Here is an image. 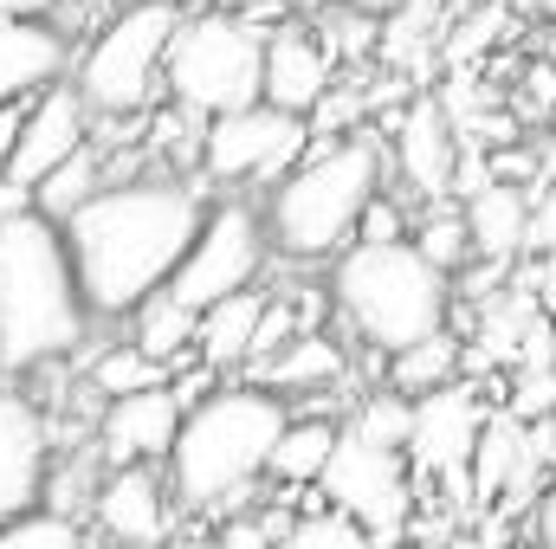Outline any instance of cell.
I'll return each mask as SVG.
<instances>
[{
    "label": "cell",
    "instance_id": "obj_4",
    "mask_svg": "<svg viewBox=\"0 0 556 549\" xmlns=\"http://www.w3.org/2000/svg\"><path fill=\"white\" fill-rule=\"evenodd\" d=\"M382 201V149L376 137H343L304 155L266 201V233L285 259H343L363 233V214Z\"/></svg>",
    "mask_w": 556,
    "mask_h": 549
},
{
    "label": "cell",
    "instance_id": "obj_41",
    "mask_svg": "<svg viewBox=\"0 0 556 549\" xmlns=\"http://www.w3.org/2000/svg\"><path fill=\"white\" fill-rule=\"evenodd\" d=\"M376 549H420V544H408V537H402V544H376Z\"/></svg>",
    "mask_w": 556,
    "mask_h": 549
},
{
    "label": "cell",
    "instance_id": "obj_30",
    "mask_svg": "<svg viewBox=\"0 0 556 549\" xmlns=\"http://www.w3.org/2000/svg\"><path fill=\"white\" fill-rule=\"evenodd\" d=\"M0 549H85V531L72 518H52V511H33L20 524L0 531Z\"/></svg>",
    "mask_w": 556,
    "mask_h": 549
},
{
    "label": "cell",
    "instance_id": "obj_8",
    "mask_svg": "<svg viewBox=\"0 0 556 549\" xmlns=\"http://www.w3.org/2000/svg\"><path fill=\"white\" fill-rule=\"evenodd\" d=\"M266 253H273V233H266V214L247 207V201H220L188 253V266L175 272L168 297L188 304L194 317H207L214 304L253 291V278L266 272Z\"/></svg>",
    "mask_w": 556,
    "mask_h": 549
},
{
    "label": "cell",
    "instance_id": "obj_2",
    "mask_svg": "<svg viewBox=\"0 0 556 549\" xmlns=\"http://www.w3.org/2000/svg\"><path fill=\"white\" fill-rule=\"evenodd\" d=\"M91 304L78 291L65 227L46 214H20L0 227V375H33L65 362L85 343Z\"/></svg>",
    "mask_w": 556,
    "mask_h": 549
},
{
    "label": "cell",
    "instance_id": "obj_12",
    "mask_svg": "<svg viewBox=\"0 0 556 549\" xmlns=\"http://www.w3.org/2000/svg\"><path fill=\"white\" fill-rule=\"evenodd\" d=\"M52 485V433L26 395H0V531L33 518Z\"/></svg>",
    "mask_w": 556,
    "mask_h": 549
},
{
    "label": "cell",
    "instance_id": "obj_20",
    "mask_svg": "<svg viewBox=\"0 0 556 549\" xmlns=\"http://www.w3.org/2000/svg\"><path fill=\"white\" fill-rule=\"evenodd\" d=\"M266 310H273V297H266V291H240V297L214 304V310L201 317L194 362H201V369H214V375L247 369V362H253V349H260V323H266Z\"/></svg>",
    "mask_w": 556,
    "mask_h": 549
},
{
    "label": "cell",
    "instance_id": "obj_25",
    "mask_svg": "<svg viewBox=\"0 0 556 549\" xmlns=\"http://www.w3.org/2000/svg\"><path fill=\"white\" fill-rule=\"evenodd\" d=\"M130 343H137L142 356H155L162 369H175L181 356H194V343H201V317L162 291V297H149V304L137 310V336H130Z\"/></svg>",
    "mask_w": 556,
    "mask_h": 549
},
{
    "label": "cell",
    "instance_id": "obj_42",
    "mask_svg": "<svg viewBox=\"0 0 556 549\" xmlns=\"http://www.w3.org/2000/svg\"><path fill=\"white\" fill-rule=\"evenodd\" d=\"M551 343H556V310H551Z\"/></svg>",
    "mask_w": 556,
    "mask_h": 549
},
{
    "label": "cell",
    "instance_id": "obj_29",
    "mask_svg": "<svg viewBox=\"0 0 556 549\" xmlns=\"http://www.w3.org/2000/svg\"><path fill=\"white\" fill-rule=\"evenodd\" d=\"M278 549H376V537H369L363 524H350L343 511H304V518L278 537Z\"/></svg>",
    "mask_w": 556,
    "mask_h": 549
},
{
    "label": "cell",
    "instance_id": "obj_40",
    "mask_svg": "<svg viewBox=\"0 0 556 549\" xmlns=\"http://www.w3.org/2000/svg\"><path fill=\"white\" fill-rule=\"evenodd\" d=\"M175 549H227L220 537H194V544H175Z\"/></svg>",
    "mask_w": 556,
    "mask_h": 549
},
{
    "label": "cell",
    "instance_id": "obj_43",
    "mask_svg": "<svg viewBox=\"0 0 556 549\" xmlns=\"http://www.w3.org/2000/svg\"><path fill=\"white\" fill-rule=\"evenodd\" d=\"M551 65H556V39H551Z\"/></svg>",
    "mask_w": 556,
    "mask_h": 549
},
{
    "label": "cell",
    "instance_id": "obj_27",
    "mask_svg": "<svg viewBox=\"0 0 556 549\" xmlns=\"http://www.w3.org/2000/svg\"><path fill=\"white\" fill-rule=\"evenodd\" d=\"M415 420H420V401L395 395V388H369L356 401V413H350V433L382 446V452H408L415 446Z\"/></svg>",
    "mask_w": 556,
    "mask_h": 549
},
{
    "label": "cell",
    "instance_id": "obj_16",
    "mask_svg": "<svg viewBox=\"0 0 556 549\" xmlns=\"http://www.w3.org/2000/svg\"><path fill=\"white\" fill-rule=\"evenodd\" d=\"M72 46L52 20H0V111L39 104L52 85H65Z\"/></svg>",
    "mask_w": 556,
    "mask_h": 549
},
{
    "label": "cell",
    "instance_id": "obj_35",
    "mask_svg": "<svg viewBox=\"0 0 556 549\" xmlns=\"http://www.w3.org/2000/svg\"><path fill=\"white\" fill-rule=\"evenodd\" d=\"M20 214H33V194L20 181H0V227H13Z\"/></svg>",
    "mask_w": 556,
    "mask_h": 549
},
{
    "label": "cell",
    "instance_id": "obj_5",
    "mask_svg": "<svg viewBox=\"0 0 556 549\" xmlns=\"http://www.w3.org/2000/svg\"><path fill=\"white\" fill-rule=\"evenodd\" d=\"M330 297L343 323L363 336V349L402 356L427 336H446L453 317V278L420 259V246H350L330 272Z\"/></svg>",
    "mask_w": 556,
    "mask_h": 549
},
{
    "label": "cell",
    "instance_id": "obj_17",
    "mask_svg": "<svg viewBox=\"0 0 556 549\" xmlns=\"http://www.w3.org/2000/svg\"><path fill=\"white\" fill-rule=\"evenodd\" d=\"M395 168L420 201H440L459 181V137L440 98H408V111L395 117Z\"/></svg>",
    "mask_w": 556,
    "mask_h": 549
},
{
    "label": "cell",
    "instance_id": "obj_36",
    "mask_svg": "<svg viewBox=\"0 0 556 549\" xmlns=\"http://www.w3.org/2000/svg\"><path fill=\"white\" fill-rule=\"evenodd\" d=\"M52 7H65V0H0V20H46Z\"/></svg>",
    "mask_w": 556,
    "mask_h": 549
},
{
    "label": "cell",
    "instance_id": "obj_7",
    "mask_svg": "<svg viewBox=\"0 0 556 549\" xmlns=\"http://www.w3.org/2000/svg\"><path fill=\"white\" fill-rule=\"evenodd\" d=\"M175 33H181V7L168 0H130L117 7L85 59H78V98L91 104V117H142L155 104V91H168V52H175Z\"/></svg>",
    "mask_w": 556,
    "mask_h": 549
},
{
    "label": "cell",
    "instance_id": "obj_13",
    "mask_svg": "<svg viewBox=\"0 0 556 549\" xmlns=\"http://www.w3.org/2000/svg\"><path fill=\"white\" fill-rule=\"evenodd\" d=\"M91 149V104L78 98V85H52L39 104H26V130H20V149H13V168L7 181H20L26 194L59 175L72 155Z\"/></svg>",
    "mask_w": 556,
    "mask_h": 549
},
{
    "label": "cell",
    "instance_id": "obj_9",
    "mask_svg": "<svg viewBox=\"0 0 556 549\" xmlns=\"http://www.w3.org/2000/svg\"><path fill=\"white\" fill-rule=\"evenodd\" d=\"M317 498L330 511H343L350 524H363L376 544H402V531L415 524V478H408V452H382L356 433H343Z\"/></svg>",
    "mask_w": 556,
    "mask_h": 549
},
{
    "label": "cell",
    "instance_id": "obj_32",
    "mask_svg": "<svg viewBox=\"0 0 556 549\" xmlns=\"http://www.w3.org/2000/svg\"><path fill=\"white\" fill-rule=\"evenodd\" d=\"M356 246H408V220H402V207H395V201H376V207L363 214Z\"/></svg>",
    "mask_w": 556,
    "mask_h": 549
},
{
    "label": "cell",
    "instance_id": "obj_18",
    "mask_svg": "<svg viewBox=\"0 0 556 549\" xmlns=\"http://www.w3.org/2000/svg\"><path fill=\"white\" fill-rule=\"evenodd\" d=\"M330 72H337V52H324V39H311L304 26H278L266 39V104L285 117L311 124L324 111V98L337 91Z\"/></svg>",
    "mask_w": 556,
    "mask_h": 549
},
{
    "label": "cell",
    "instance_id": "obj_44",
    "mask_svg": "<svg viewBox=\"0 0 556 549\" xmlns=\"http://www.w3.org/2000/svg\"><path fill=\"white\" fill-rule=\"evenodd\" d=\"M124 7H130V0H124Z\"/></svg>",
    "mask_w": 556,
    "mask_h": 549
},
{
    "label": "cell",
    "instance_id": "obj_33",
    "mask_svg": "<svg viewBox=\"0 0 556 549\" xmlns=\"http://www.w3.org/2000/svg\"><path fill=\"white\" fill-rule=\"evenodd\" d=\"M531 549H556V478L544 485V498L531 505Z\"/></svg>",
    "mask_w": 556,
    "mask_h": 549
},
{
    "label": "cell",
    "instance_id": "obj_22",
    "mask_svg": "<svg viewBox=\"0 0 556 549\" xmlns=\"http://www.w3.org/2000/svg\"><path fill=\"white\" fill-rule=\"evenodd\" d=\"M343 375V349L330 343V336H298L291 349H278L273 362H260V369H247V382L253 388H266V395H311V388H330Z\"/></svg>",
    "mask_w": 556,
    "mask_h": 549
},
{
    "label": "cell",
    "instance_id": "obj_3",
    "mask_svg": "<svg viewBox=\"0 0 556 549\" xmlns=\"http://www.w3.org/2000/svg\"><path fill=\"white\" fill-rule=\"evenodd\" d=\"M291 420L298 413L253 382L220 388L181 420V439L162 465L168 498L181 511H233L240 498H253L260 478H273V452Z\"/></svg>",
    "mask_w": 556,
    "mask_h": 549
},
{
    "label": "cell",
    "instance_id": "obj_10",
    "mask_svg": "<svg viewBox=\"0 0 556 549\" xmlns=\"http://www.w3.org/2000/svg\"><path fill=\"white\" fill-rule=\"evenodd\" d=\"M304 149H311V124L304 117L253 104V111H233V117L207 124L201 168H207V181H285L304 162Z\"/></svg>",
    "mask_w": 556,
    "mask_h": 549
},
{
    "label": "cell",
    "instance_id": "obj_14",
    "mask_svg": "<svg viewBox=\"0 0 556 549\" xmlns=\"http://www.w3.org/2000/svg\"><path fill=\"white\" fill-rule=\"evenodd\" d=\"M91 524L117 549H155L168 537V478H162V465L104 472L98 498H91Z\"/></svg>",
    "mask_w": 556,
    "mask_h": 549
},
{
    "label": "cell",
    "instance_id": "obj_26",
    "mask_svg": "<svg viewBox=\"0 0 556 549\" xmlns=\"http://www.w3.org/2000/svg\"><path fill=\"white\" fill-rule=\"evenodd\" d=\"M85 375H91V388H98L104 408H111V401H130V395H155V388L175 382V369H162L155 356H142L137 343H111V349H98V362H91Z\"/></svg>",
    "mask_w": 556,
    "mask_h": 549
},
{
    "label": "cell",
    "instance_id": "obj_38",
    "mask_svg": "<svg viewBox=\"0 0 556 549\" xmlns=\"http://www.w3.org/2000/svg\"><path fill=\"white\" fill-rule=\"evenodd\" d=\"M511 13L518 20H551L556 26V0H511Z\"/></svg>",
    "mask_w": 556,
    "mask_h": 549
},
{
    "label": "cell",
    "instance_id": "obj_34",
    "mask_svg": "<svg viewBox=\"0 0 556 549\" xmlns=\"http://www.w3.org/2000/svg\"><path fill=\"white\" fill-rule=\"evenodd\" d=\"M20 130H26V104H20V111H0V181H7V168H13Z\"/></svg>",
    "mask_w": 556,
    "mask_h": 549
},
{
    "label": "cell",
    "instance_id": "obj_11",
    "mask_svg": "<svg viewBox=\"0 0 556 549\" xmlns=\"http://www.w3.org/2000/svg\"><path fill=\"white\" fill-rule=\"evenodd\" d=\"M181 420H188V408L175 401V388L111 401V408L98 413V465H104V472L168 465V452H175V439H181Z\"/></svg>",
    "mask_w": 556,
    "mask_h": 549
},
{
    "label": "cell",
    "instance_id": "obj_1",
    "mask_svg": "<svg viewBox=\"0 0 556 549\" xmlns=\"http://www.w3.org/2000/svg\"><path fill=\"white\" fill-rule=\"evenodd\" d=\"M207 214L214 207H201V188L181 175H130L65 220V253L91 317H137L149 297H162L188 266Z\"/></svg>",
    "mask_w": 556,
    "mask_h": 549
},
{
    "label": "cell",
    "instance_id": "obj_19",
    "mask_svg": "<svg viewBox=\"0 0 556 549\" xmlns=\"http://www.w3.org/2000/svg\"><path fill=\"white\" fill-rule=\"evenodd\" d=\"M466 227H472V246L479 259L492 266H511L531 240V188H511V181H485L472 201H466Z\"/></svg>",
    "mask_w": 556,
    "mask_h": 549
},
{
    "label": "cell",
    "instance_id": "obj_39",
    "mask_svg": "<svg viewBox=\"0 0 556 549\" xmlns=\"http://www.w3.org/2000/svg\"><path fill=\"white\" fill-rule=\"evenodd\" d=\"M324 7H350V13H389L395 0H324Z\"/></svg>",
    "mask_w": 556,
    "mask_h": 549
},
{
    "label": "cell",
    "instance_id": "obj_6",
    "mask_svg": "<svg viewBox=\"0 0 556 549\" xmlns=\"http://www.w3.org/2000/svg\"><path fill=\"white\" fill-rule=\"evenodd\" d=\"M168 104L194 111L201 124L266 104V33L227 7L181 20L168 52Z\"/></svg>",
    "mask_w": 556,
    "mask_h": 549
},
{
    "label": "cell",
    "instance_id": "obj_31",
    "mask_svg": "<svg viewBox=\"0 0 556 549\" xmlns=\"http://www.w3.org/2000/svg\"><path fill=\"white\" fill-rule=\"evenodd\" d=\"M525 253L531 259H551L556 253V188L551 181L531 188V240H525Z\"/></svg>",
    "mask_w": 556,
    "mask_h": 549
},
{
    "label": "cell",
    "instance_id": "obj_21",
    "mask_svg": "<svg viewBox=\"0 0 556 549\" xmlns=\"http://www.w3.org/2000/svg\"><path fill=\"white\" fill-rule=\"evenodd\" d=\"M343 433H350V420L298 413V420L285 426L278 452H273V478L285 485V491H317L324 472H330V459H337V446H343Z\"/></svg>",
    "mask_w": 556,
    "mask_h": 549
},
{
    "label": "cell",
    "instance_id": "obj_24",
    "mask_svg": "<svg viewBox=\"0 0 556 549\" xmlns=\"http://www.w3.org/2000/svg\"><path fill=\"white\" fill-rule=\"evenodd\" d=\"M104 188H111L104 155H98V149H85V155H72L59 175H46V181L33 188V214H46L52 227H65V220H78V214H85Z\"/></svg>",
    "mask_w": 556,
    "mask_h": 549
},
{
    "label": "cell",
    "instance_id": "obj_37",
    "mask_svg": "<svg viewBox=\"0 0 556 549\" xmlns=\"http://www.w3.org/2000/svg\"><path fill=\"white\" fill-rule=\"evenodd\" d=\"M531 284H538V304H544V310H556V253L538 266V272H531Z\"/></svg>",
    "mask_w": 556,
    "mask_h": 549
},
{
    "label": "cell",
    "instance_id": "obj_15",
    "mask_svg": "<svg viewBox=\"0 0 556 549\" xmlns=\"http://www.w3.org/2000/svg\"><path fill=\"white\" fill-rule=\"evenodd\" d=\"M485 426H492V420H485V408H479V395H472L466 382H453V388H440V395L420 401L408 459H415L420 472H433V478H459V472L472 465Z\"/></svg>",
    "mask_w": 556,
    "mask_h": 549
},
{
    "label": "cell",
    "instance_id": "obj_23",
    "mask_svg": "<svg viewBox=\"0 0 556 549\" xmlns=\"http://www.w3.org/2000/svg\"><path fill=\"white\" fill-rule=\"evenodd\" d=\"M459 369H466V343L446 330V336H427V343H415V349L389 356V388L408 395V401H427V395L453 388Z\"/></svg>",
    "mask_w": 556,
    "mask_h": 549
},
{
    "label": "cell",
    "instance_id": "obj_28",
    "mask_svg": "<svg viewBox=\"0 0 556 549\" xmlns=\"http://www.w3.org/2000/svg\"><path fill=\"white\" fill-rule=\"evenodd\" d=\"M415 246H420V259L440 266L446 278L466 272V259L479 253V246H472V227H466V207H427V214H420Z\"/></svg>",
    "mask_w": 556,
    "mask_h": 549
}]
</instances>
